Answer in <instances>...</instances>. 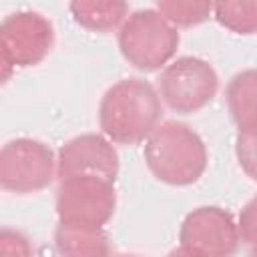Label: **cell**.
Listing matches in <instances>:
<instances>
[{"mask_svg":"<svg viewBox=\"0 0 257 257\" xmlns=\"http://www.w3.org/2000/svg\"><path fill=\"white\" fill-rule=\"evenodd\" d=\"M163 100L145 78H122L106 88L98 104V126L116 145L145 143L161 124Z\"/></svg>","mask_w":257,"mask_h":257,"instance_id":"1","label":"cell"},{"mask_svg":"<svg viewBox=\"0 0 257 257\" xmlns=\"http://www.w3.org/2000/svg\"><path fill=\"white\" fill-rule=\"evenodd\" d=\"M143 157L153 177L171 187L197 183L209 161L199 133L181 120L161 122L145 141Z\"/></svg>","mask_w":257,"mask_h":257,"instance_id":"2","label":"cell"},{"mask_svg":"<svg viewBox=\"0 0 257 257\" xmlns=\"http://www.w3.org/2000/svg\"><path fill=\"white\" fill-rule=\"evenodd\" d=\"M175 28L157 8H141L128 14L118 28V50L124 60L143 72L165 68L179 48Z\"/></svg>","mask_w":257,"mask_h":257,"instance_id":"3","label":"cell"},{"mask_svg":"<svg viewBox=\"0 0 257 257\" xmlns=\"http://www.w3.org/2000/svg\"><path fill=\"white\" fill-rule=\"evenodd\" d=\"M54 44V28L46 16L34 10L12 12L0 26L2 80L16 68H28L46 58Z\"/></svg>","mask_w":257,"mask_h":257,"instance_id":"4","label":"cell"},{"mask_svg":"<svg viewBox=\"0 0 257 257\" xmlns=\"http://www.w3.org/2000/svg\"><path fill=\"white\" fill-rule=\"evenodd\" d=\"M219 76L199 56L171 60L159 76V96L177 114H193L205 108L217 94Z\"/></svg>","mask_w":257,"mask_h":257,"instance_id":"5","label":"cell"},{"mask_svg":"<svg viewBox=\"0 0 257 257\" xmlns=\"http://www.w3.org/2000/svg\"><path fill=\"white\" fill-rule=\"evenodd\" d=\"M116 207L114 183L100 177L64 179L56 191V217L62 225L104 229Z\"/></svg>","mask_w":257,"mask_h":257,"instance_id":"6","label":"cell"},{"mask_svg":"<svg viewBox=\"0 0 257 257\" xmlns=\"http://www.w3.org/2000/svg\"><path fill=\"white\" fill-rule=\"evenodd\" d=\"M56 177V157L48 145L20 137L8 141L0 151V185L16 195L46 189Z\"/></svg>","mask_w":257,"mask_h":257,"instance_id":"7","label":"cell"},{"mask_svg":"<svg viewBox=\"0 0 257 257\" xmlns=\"http://www.w3.org/2000/svg\"><path fill=\"white\" fill-rule=\"evenodd\" d=\"M179 241L203 257H233L241 237L229 211L205 205L187 213L179 229Z\"/></svg>","mask_w":257,"mask_h":257,"instance_id":"8","label":"cell"},{"mask_svg":"<svg viewBox=\"0 0 257 257\" xmlns=\"http://www.w3.org/2000/svg\"><path fill=\"white\" fill-rule=\"evenodd\" d=\"M118 175V153L104 135L84 133L66 141L56 155L58 181L72 177H100L106 181Z\"/></svg>","mask_w":257,"mask_h":257,"instance_id":"9","label":"cell"},{"mask_svg":"<svg viewBox=\"0 0 257 257\" xmlns=\"http://www.w3.org/2000/svg\"><path fill=\"white\" fill-rule=\"evenodd\" d=\"M68 10L76 24L92 32H110L128 18V4L120 0H76Z\"/></svg>","mask_w":257,"mask_h":257,"instance_id":"10","label":"cell"},{"mask_svg":"<svg viewBox=\"0 0 257 257\" xmlns=\"http://www.w3.org/2000/svg\"><path fill=\"white\" fill-rule=\"evenodd\" d=\"M54 245L60 257H108V237L104 229L58 223Z\"/></svg>","mask_w":257,"mask_h":257,"instance_id":"11","label":"cell"},{"mask_svg":"<svg viewBox=\"0 0 257 257\" xmlns=\"http://www.w3.org/2000/svg\"><path fill=\"white\" fill-rule=\"evenodd\" d=\"M229 114L237 128L257 122V68H247L231 76L225 88Z\"/></svg>","mask_w":257,"mask_h":257,"instance_id":"12","label":"cell"},{"mask_svg":"<svg viewBox=\"0 0 257 257\" xmlns=\"http://www.w3.org/2000/svg\"><path fill=\"white\" fill-rule=\"evenodd\" d=\"M213 18L235 34L257 32V2H217Z\"/></svg>","mask_w":257,"mask_h":257,"instance_id":"13","label":"cell"},{"mask_svg":"<svg viewBox=\"0 0 257 257\" xmlns=\"http://www.w3.org/2000/svg\"><path fill=\"white\" fill-rule=\"evenodd\" d=\"M175 28H191L213 16V4L209 2H181L163 0L155 6Z\"/></svg>","mask_w":257,"mask_h":257,"instance_id":"14","label":"cell"},{"mask_svg":"<svg viewBox=\"0 0 257 257\" xmlns=\"http://www.w3.org/2000/svg\"><path fill=\"white\" fill-rule=\"evenodd\" d=\"M235 157L243 173L249 179L257 181V122L237 128Z\"/></svg>","mask_w":257,"mask_h":257,"instance_id":"15","label":"cell"},{"mask_svg":"<svg viewBox=\"0 0 257 257\" xmlns=\"http://www.w3.org/2000/svg\"><path fill=\"white\" fill-rule=\"evenodd\" d=\"M0 257H34V249L26 235L4 227L0 233Z\"/></svg>","mask_w":257,"mask_h":257,"instance_id":"16","label":"cell"},{"mask_svg":"<svg viewBox=\"0 0 257 257\" xmlns=\"http://www.w3.org/2000/svg\"><path fill=\"white\" fill-rule=\"evenodd\" d=\"M237 227H239V237L243 243L247 245H255L257 243V195L251 197L237 219Z\"/></svg>","mask_w":257,"mask_h":257,"instance_id":"17","label":"cell"},{"mask_svg":"<svg viewBox=\"0 0 257 257\" xmlns=\"http://www.w3.org/2000/svg\"><path fill=\"white\" fill-rule=\"evenodd\" d=\"M167 257H203V255L197 253V251H193V249H189V247H185V245H179L173 251H169Z\"/></svg>","mask_w":257,"mask_h":257,"instance_id":"18","label":"cell"},{"mask_svg":"<svg viewBox=\"0 0 257 257\" xmlns=\"http://www.w3.org/2000/svg\"><path fill=\"white\" fill-rule=\"evenodd\" d=\"M249 257H257V243L251 245V251H249Z\"/></svg>","mask_w":257,"mask_h":257,"instance_id":"19","label":"cell"},{"mask_svg":"<svg viewBox=\"0 0 257 257\" xmlns=\"http://www.w3.org/2000/svg\"><path fill=\"white\" fill-rule=\"evenodd\" d=\"M116 257H137V255H116Z\"/></svg>","mask_w":257,"mask_h":257,"instance_id":"20","label":"cell"}]
</instances>
